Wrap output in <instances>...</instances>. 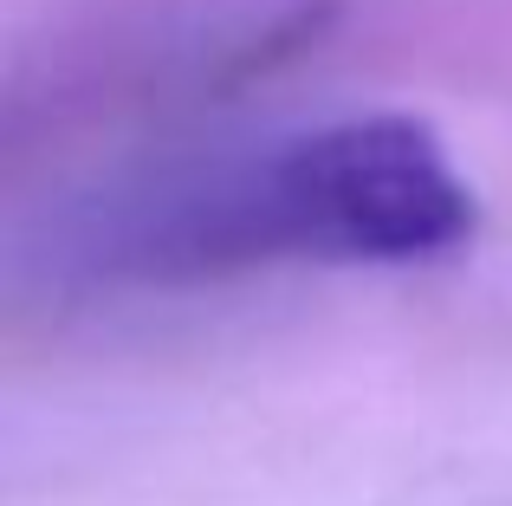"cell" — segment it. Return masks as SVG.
Returning <instances> with one entry per match:
<instances>
[{
    "instance_id": "2",
    "label": "cell",
    "mask_w": 512,
    "mask_h": 506,
    "mask_svg": "<svg viewBox=\"0 0 512 506\" xmlns=\"http://www.w3.org/2000/svg\"><path fill=\"white\" fill-rule=\"evenodd\" d=\"M338 0H117L104 13V46H85L59 65V98L163 111L266 78L279 59L312 46Z\"/></svg>"
},
{
    "instance_id": "1",
    "label": "cell",
    "mask_w": 512,
    "mask_h": 506,
    "mask_svg": "<svg viewBox=\"0 0 512 506\" xmlns=\"http://www.w3.org/2000/svg\"><path fill=\"white\" fill-rule=\"evenodd\" d=\"M480 234V195L409 111H357L104 169L20 247L52 292H182L266 266H428Z\"/></svg>"
}]
</instances>
